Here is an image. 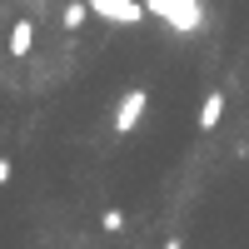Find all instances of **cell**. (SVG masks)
Returning a JSON list of instances; mask_svg holds the SVG:
<instances>
[{
  "label": "cell",
  "instance_id": "cell-1",
  "mask_svg": "<svg viewBox=\"0 0 249 249\" xmlns=\"http://www.w3.org/2000/svg\"><path fill=\"white\" fill-rule=\"evenodd\" d=\"M144 15L164 20V25L179 30V35H195L204 25V5L199 0H144Z\"/></svg>",
  "mask_w": 249,
  "mask_h": 249
},
{
  "label": "cell",
  "instance_id": "cell-2",
  "mask_svg": "<svg viewBox=\"0 0 249 249\" xmlns=\"http://www.w3.org/2000/svg\"><path fill=\"white\" fill-rule=\"evenodd\" d=\"M90 10L115 20V25H140L144 20V0H90Z\"/></svg>",
  "mask_w": 249,
  "mask_h": 249
},
{
  "label": "cell",
  "instance_id": "cell-3",
  "mask_svg": "<svg viewBox=\"0 0 249 249\" xmlns=\"http://www.w3.org/2000/svg\"><path fill=\"white\" fill-rule=\"evenodd\" d=\"M144 110H150V95H144V90H130V95L120 100V110H115V120H110V124H115V135H130L135 124L144 120Z\"/></svg>",
  "mask_w": 249,
  "mask_h": 249
},
{
  "label": "cell",
  "instance_id": "cell-4",
  "mask_svg": "<svg viewBox=\"0 0 249 249\" xmlns=\"http://www.w3.org/2000/svg\"><path fill=\"white\" fill-rule=\"evenodd\" d=\"M5 50H10L15 60L35 50V25H30V20H15V25H10V40H5Z\"/></svg>",
  "mask_w": 249,
  "mask_h": 249
},
{
  "label": "cell",
  "instance_id": "cell-5",
  "mask_svg": "<svg viewBox=\"0 0 249 249\" xmlns=\"http://www.w3.org/2000/svg\"><path fill=\"white\" fill-rule=\"evenodd\" d=\"M219 120H224V95H204V105H199V130H214Z\"/></svg>",
  "mask_w": 249,
  "mask_h": 249
},
{
  "label": "cell",
  "instance_id": "cell-6",
  "mask_svg": "<svg viewBox=\"0 0 249 249\" xmlns=\"http://www.w3.org/2000/svg\"><path fill=\"white\" fill-rule=\"evenodd\" d=\"M85 15H90V0H70L60 20H65V30H80V25H85Z\"/></svg>",
  "mask_w": 249,
  "mask_h": 249
},
{
  "label": "cell",
  "instance_id": "cell-7",
  "mask_svg": "<svg viewBox=\"0 0 249 249\" xmlns=\"http://www.w3.org/2000/svg\"><path fill=\"white\" fill-rule=\"evenodd\" d=\"M105 230H110V234H120V230H124V214H120V210H110V214H105Z\"/></svg>",
  "mask_w": 249,
  "mask_h": 249
},
{
  "label": "cell",
  "instance_id": "cell-8",
  "mask_svg": "<svg viewBox=\"0 0 249 249\" xmlns=\"http://www.w3.org/2000/svg\"><path fill=\"white\" fill-rule=\"evenodd\" d=\"M10 179V160H0V184H5Z\"/></svg>",
  "mask_w": 249,
  "mask_h": 249
}]
</instances>
